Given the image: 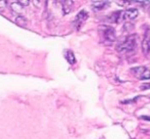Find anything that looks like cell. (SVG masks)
Segmentation results:
<instances>
[{
    "label": "cell",
    "mask_w": 150,
    "mask_h": 139,
    "mask_svg": "<svg viewBox=\"0 0 150 139\" xmlns=\"http://www.w3.org/2000/svg\"><path fill=\"white\" fill-rule=\"evenodd\" d=\"M136 47V35L127 36L119 45L117 46V50L120 53H126V52L132 51Z\"/></svg>",
    "instance_id": "6da1fadb"
},
{
    "label": "cell",
    "mask_w": 150,
    "mask_h": 139,
    "mask_svg": "<svg viewBox=\"0 0 150 139\" xmlns=\"http://www.w3.org/2000/svg\"><path fill=\"white\" fill-rule=\"evenodd\" d=\"M99 32H100L102 38L107 42H115V29L110 26L102 25L99 27Z\"/></svg>",
    "instance_id": "7a4b0ae2"
},
{
    "label": "cell",
    "mask_w": 150,
    "mask_h": 139,
    "mask_svg": "<svg viewBox=\"0 0 150 139\" xmlns=\"http://www.w3.org/2000/svg\"><path fill=\"white\" fill-rule=\"evenodd\" d=\"M132 73L139 80L150 79V70L147 69L146 67H136V68H133Z\"/></svg>",
    "instance_id": "3957f363"
},
{
    "label": "cell",
    "mask_w": 150,
    "mask_h": 139,
    "mask_svg": "<svg viewBox=\"0 0 150 139\" xmlns=\"http://www.w3.org/2000/svg\"><path fill=\"white\" fill-rule=\"evenodd\" d=\"M88 18V12L86 10H81L79 13L76 16V18H75V26L77 29H80V27L83 25V23L85 22L86 20Z\"/></svg>",
    "instance_id": "277c9868"
},
{
    "label": "cell",
    "mask_w": 150,
    "mask_h": 139,
    "mask_svg": "<svg viewBox=\"0 0 150 139\" xmlns=\"http://www.w3.org/2000/svg\"><path fill=\"white\" fill-rule=\"evenodd\" d=\"M138 9L137 8H129L124 11V21L134 20L138 16Z\"/></svg>",
    "instance_id": "5b68a950"
},
{
    "label": "cell",
    "mask_w": 150,
    "mask_h": 139,
    "mask_svg": "<svg viewBox=\"0 0 150 139\" xmlns=\"http://www.w3.org/2000/svg\"><path fill=\"white\" fill-rule=\"evenodd\" d=\"M142 50L145 54H148L150 52V32L148 30H147L144 39L142 41Z\"/></svg>",
    "instance_id": "8992f818"
},
{
    "label": "cell",
    "mask_w": 150,
    "mask_h": 139,
    "mask_svg": "<svg viewBox=\"0 0 150 139\" xmlns=\"http://www.w3.org/2000/svg\"><path fill=\"white\" fill-rule=\"evenodd\" d=\"M107 20L111 23H120L124 21V11H115L107 18Z\"/></svg>",
    "instance_id": "52a82bcc"
},
{
    "label": "cell",
    "mask_w": 150,
    "mask_h": 139,
    "mask_svg": "<svg viewBox=\"0 0 150 139\" xmlns=\"http://www.w3.org/2000/svg\"><path fill=\"white\" fill-rule=\"evenodd\" d=\"M109 4H110L109 1H94L92 2V9L94 11H99L109 6Z\"/></svg>",
    "instance_id": "ba28073f"
},
{
    "label": "cell",
    "mask_w": 150,
    "mask_h": 139,
    "mask_svg": "<svg viewBox=\"0 0 150 139\" xmlns=\"http://www.w3.org/2000/svg\"><path fill=\"white\" fill-rule=\"evenodd\" d=\"M64 56L65 58H67V62L71 65H74L76 64V57H75V54H74V52L71 51V50H67L64 53Z\"/></svg>",
    "instance_id": "9c48e42d"
},
{
    "label": "cell",
    "mask_w": 150,
    "mask_h": 139,
    "mask_svg": "<svg viewBox=\"0 0 150 139\" xmlns=\"http://www.w3.org/2000/svg\"><path fill=\"white\" fill-rule=\"evenodd\" d=\"M73 1H63L62 2V10H63V13L67 14L71 12V7H73Z\"/></svg>",
    "instance_id": "30bf717a"
},
{
    "label": "cell",
    "mask_w": 150,
    "mask_h": 139,
    "mask_svg": "<svg viewBox=\"0 0 150 139\" xmlns=\"http://www.w3.org/2000/svg\"><path fill=\"white\" fill-rule=\"evenodd\" d=\"M14 23H16L18 26L20 27H26L27 24H28V21H27V18H25V16H18L16 18V20H14Z\"/></svg>",
    "instance_id": "8fae6325"
},
{
    "label": "cell",
    "mask_w": 150,
    "mask_h": 139,
    "mask_svg": "<svg viewBox=\"0 0 150 139\" xmlns=\"http://www.w3.org/2000/svg\"><path fill=\"white\" fill-rule=\"evenodd\" d=\"M10 7H11L12 11L16 12V13H21V12H22V7H23V6L21 5V4L18 3V1H16V2H12V4L10 5Z\"/></svg>",
    "instance_id": "7c38bea8"
},
{
    "label": "cell",
    "mask_w": 150,
    "mask_h": 139,
    "mask_svg": "<svg viewBox=\"0 0 150 139\" xmlns=\"http://www.w3.org/2000/svg\"><path fill=\"white\" fill-rule=\"evenodd\" d=\"M6 3H7L6 1H1V0H0V12H2L4 9H5Z\"/></svg>",
    "instance_id": "4fadbf2b"
},
{
    "label": "cell",
    "mask_w": 150,
    "mask_h": 139,
    "mask_svg": "<svg viewBox=\"0 0 150 139\" xmlns=\"http://www.w3.org/2000/svg\"><path fill=\"white\" fill-rule=\"evenodd\" d=\"M18 2L22 6H27V5H29V4H30V1H28V0H20V1H18Z\"/></svg>",
    "instance_id": "5bb4252c"
},
{
    "label": "cell",
    "mask_w": 150,
    "mask_h": 139,
    "mask_svg": "<svg viewBox=\"0 0 150 139\" xmlns=\"http://www.w3.org/2000/svg\"><path fill=\"white\" fill-rule=\"evenodd\" d=\"M140 89H141V90H146V89H150V84H149V83H145V84H143V85H141Z\"/></svg>",
    "instance_id": "9a60e30c"
},
{
    "label": "cell",
    "mask_w": 150,
    "mask_h": 139,
    "mask_svg": "<svg viewBox=\"0 0 150 139\" xmlns=\"http://www.w3.org/2000/svg\"><path fill=\"white\" fill-rule=\"evenodd\" d=\"M138 3H140V5H142V6H144V7H148V6H150V2L148 1H137Z\"/></svg>",
    "instance_id": "2e32d148"
},
{
    "label": "cell",
    "mask_w": 150,
    "mask_h": 139,
    "mask_svg": "<svg viewBox=\"0 0 150 139\" xmlns=\"http://www.w3.org/2000/svg\"><path fill=\"white\" fill-rule=\"evenodd\" d=\"M140 119L145 120V121H150V117H147V116H142V117H140Z\"/></svg>",
    "instance_id": "e0dca14e"
}]
</instances>
